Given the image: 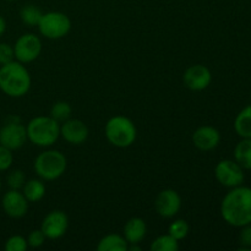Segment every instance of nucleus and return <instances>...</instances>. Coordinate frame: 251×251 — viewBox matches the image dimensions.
I'll list each match as a JSON object with an SVG mask.
<instances>
[{
	"mask_svg": "<svg viewBox=\"0 0 251 251\" xmlns=\"http://www.w3.org/2000/svg\"><path fill=\"white\" fill-rule=\"evenodd\" d=\"M240 244L245 248H251V223L243 227L239 235Z\"/></svg>",
	"mask_w": 251,
	"mask_h": 251,
	"instance_id": "nucleus-30",
	"label": "nucleus"
},
{
	"mask_svg": "<svg viewBox=\"0 0 251 251\" xmlns=\"http://www.w3.org/2000/svg\"><path fill=\"white\" fill-rule=\"evenodd\" d=\"M154 207L159 216L164 218H172L179 212L181 207L180 195L173 189L162 190L157 195L154 201Z\"/></svg>",
	"mask_w": 251,
	"mask_h": 251,
	"instance_id": "nucleus-11",
	"label": "nucleus"
},
{
	"mask_svg": "<svg viewBox=\"0 0 251 251\" xmlns=\"http://www.w3.org/2000/svg\"><path fill=\"white\" fill-rule=\"evenodd\" d=\"M6 180L10 189L20 190L21 188H24L25 183H26V176H25L24 172L20 171V169H16V171H12L11 173L7 176Z\"/></svg>",
	"mask_w": 251,
	"mask_h": 251,
	"instance_id": "nucleus-26",
	"label": "nucleus"
},
{
	"mask_svg": "<svg viewBox=\"0 0 251 251\" xmlns=\"http://www.w3.org/2000/svg\"><path fill=\"white\" fill-rule=\"evenodd\" d=\"M0 191H1V179H0Z\"/></svg>",
	"mask_w": 251,
	"mask_h": 251,
	"instance_id": "nucleus-32",
	"label": "nucleus"
},
{
	"mask_svg": "<svg viewBox=\"0 0 251 251\" xmlns=\"http://www.w3.org/2000/svg\"><path fill=\"white\" fill-rule=\"evenodd\" d=\"M42 11L34 5H26L21 9L20 16H21L22 22L27 26H38L39 21L42 19Z\"/></svg>",
	"mask_w": 251,
	"mask_h": 251,
	"instance_id": "nucleus-21",
	"label": "nucleus"
},
{
	"mask_svg": "<svg viewBox=\"0 0 251 251\" xmlns=\"http://www.w3.org/2000/svg\"><path fill=\"white\" fill-rule=\"evenodd\" d=\"M221 141V135L216 127L205 125L195 130L193 134V142L196 149L201 151H211L216 149Z\"/></svg>",
	"mask_w": 251,
	"mask_h": 251,
	"instance_id": "nucleus-15",
	"label": "nucleus"
},
{
	"mask_svg": "<svg viewBox=\"0 0 251 251\" xmlns=\"http://www.w3.org/2000/svg\"><path fill=\"white\" fill-rule=\"evenodd\" d=\"M31 88L28 70L20 61H10L0 68V90L9 97H24Z\"/></svg>",
	"mask_w": 251,
	"mask_h": 251,
	"instance_id": "nucleus-2",
	"label": "nucleus"
},
{
	"mask_svg": "<svg viewBox=\"0 0 251 251\" xmlns=\"http://www.w3.org/2000/svg\"><path fill=\"white\" fill-rule=\"evenodd\" d=\"M14 59V47H11L7 43H0V65L10 63Z\"/></svg>",
	"mask_w": 251,
	"mask_h": 251,
	"instance_id": "nucleus-29",
	"label": "nucleus"
},
{
	"mask_svg": "<svg viewBox=\"0 0 251 251\" xmlns=\"http://www.w3.org/2000/svg\"><path fill=\"white\" fill-rule=\"evenodd\" d=\"M1 205L4 212L11 218L24 217L28 211V200L25 198L24 193L14 189H10L7 193H5Z\"/></svg>",
	"mask_w": 251,
	"mask_h": 251,
	"instance_id": "nucleus-12",
	"label": "nucleus"
},
{
	"mask_svg": "<svg viewBox=\"0 0 251 251\" xmlns=\"http://www.w3.org/2000/svg\"><path fill=\"white\" fill-rule=\"evenodd\" d=\"M234 157L242 168L251 169V139H243L235 146Z\"/></svg>",
	"mask_w": 251,
	"mask_h": 251,
	"instance_id": "nucleus-20",
	"label": "nucleus"
},
{
	"mask_svg": "<svg viewBox=\"0 0 251 251\" xmlns=\"http://www.w3.org/2000/svg\"><path fill=\"white\" fill-rule=\"evenodd\" d=\"M26 141L27 130L21 123L10 122L0 127V145L7 147L11 151L21 149Z\"/></svg>",
	"mask_w": 251,
	"mask_h": 251,
	"instance_id": "nucleus-9",
	"label": "nucleus"
},
{
	"mask_svg": "<svg viewBox=\"0 0 251 251\" xmlns=\"http://www.w3.org/2000/svg\"><path fill=\"white\" fill-rule=\"evenodd\" d=\"M24 195L28 202H38L46 195V185L39 179H31L24 185Z\"/></svg>",
	"mask_w": 251,
	"mask_h": 251,
	"instance_id": "nucleus-18",
	"label": "nucleus"
},
{
	"mask_svg": "<svg viewBox=\"0 0 251 251\" xmlns=\"http://www.w3.org/2000/svg\"><path fill=\"white\" fill-rule=\"evenodd\" d=\"M60 136L71 145H81L88 139V127L78 119H68L60 126Z\"/></svg>",
	"mask_w": 251,
	"mask_h": 251,
	"instance_id": "nucleus-13",
	"label": "nucleus"
},
{
	"mask_svg": "<svg viewBox=\"0 0 251 251\" xmlns=\"http://www.w3.org/2000/svg\"><path fill=\"white\" fill-rule=\"evenodd\" d=\"M66 157L56 150H47L41 152L34 159L33 168L37 176L47 181L60 178L66 171Z\"/></svg>",
	"mask_w": 251,
	"mask_h": 251,
	"instance_id": "nucleus-4",
	"label": "nucleus"
},
{
	"mask_svg": "<svg viewBox=\"0 0 251 251\" xmlns=\"http://www.w3.org/2000/svg\"><path fill=\"white\" fill-rule=\"evenodd\" d=\"M151 251H178L179 242L172 235H161L151 244Z\"/></svg>",
	"mask_w": 251,
	"mask_h": 251,
	"instance_id": "nucleus-22",
	"label": "nucleus"
},
{
	"mask_svg": "<svg viewBox=\"0 0 251 251\" xmlns=\"http://www.w3.org/2000/svg\"><path fill=\"white\" fill-rule=\"evenodd\" d=\"M215 174L217 180L227 188H235L242 185L244 181V172L243 168L234 161L223 159L216 166Z\"/></svg>",
	"mask_w": 251,
	"mask_h": 251,
	"instance_id": "nucleus-8",
	"label": "nucleus"
},
{
	"mask_svg": "<svg viewBox=\"0 0 251 251\" xmlns=\"http://www.w3.org/2000/svg\"><path fill=\"white\" fill-rule=\"evenodd\" d=\"M212 81L211 71L203 65H193L184 74V82L193 91H202L210 86Z\"/></svg>",
	"mask_w": 251,
	"mask_h": 251,
	"instance_id": "nucleus-14",
	"label": "nucleus"
},
{
	"mask_svg": "<svg viewBox=\"0 0 251 251\" xmlns=\"http://www.w3.org/2000/svg\"><path fill=\"white\" fill-rule=\"evenodd\" d=\"M221 213L228 225L244 227L251 223V188L235 186L221 203Z\"/></svg>",
	"mask_w": 251,
	"mask_h": 251,
	"instance_id": "nucleus-1",
	"label": "nucleus"
},
{
	"mask_svg": "<svg viewBox=\"0 0 251 251\" xmlns=\"http://www.w3.org/2000/svg\"><path fill=\"white\" fill-rule=\"evenodd\" d=\"M234 129L243 139H251V105H248L237 115Z\"/></svg>",
	"mask_w": 251,
	"mask_h": 251,
	"instance_id": "nucleus-19",
	"label": "nucleus"
},
{
	"mask_svg": "<svg viewBox=\"0 0 251 251\" xmlns=\"http://www.w3.org/2000/svg\"><path fill=\"white\" fill-rule=\"evenodd\" d=\"M69 227V218L63 211H51L44 217L41 230L48 239H59L66 233Z\"/></svg>",
	"mask_w": 251,
	"mask_h": 251,
	"instance_id": "nucleus-10",
	"label": "nucleus"
},
{
	"mask_svg": "<svg viewBox=\"0 0 251 251\" xmlns=\"http://www.w3.org/2000/svg\"><path fill=\"white\" fill-rule=\"evenodd\" d=\"M147 233V226L142 218L132 217L124 227V238L129 244H139Z\"/></svg>",
	"mask_w": 251,
	"mask_h": 251,
	"instance_id": "nucleus-16",
	"label": "nucleus"
},
{
	"mask_svg": "<svg viewBox=\"0 0 251 251\" xmlns=\"http://www.w3.org/2000/svg\"><path fill=\"white\" fill-rule=\"evenodd\" d=\"M7 1H15V0H7Z\"/></svg>",
	"mask_w": 251,
	"mask_h": 251,
	"instance_id": "nucleus-33",
	"label": "nucleus"
},
{
	"mask_svg": "<svg viewBox=\"0 0 251 251\" xmlns=\"http://www.w3.org/2000/svg\"><path fill=\"white\" fill-rule=\"evenodd\" d=\"M42 51V42L36 34H22L14 46L15 59L22 64H28L36 60Z\"/></svg>",
	"mask_w": 251,
	"mask_h": 251,
	"instance_id": "nucleus-7",
	"label": "nucleus"
},
{
	"mask_svg": "<svg viewBox=\"0 0 251 251\" xmlns=\"http://www.w3.org/2000/svg\"><path fill=\"white\" fill-rule=\"evenodd\" d=\"M129 243L119 234H108L100 240L97 250L100 251H126Z\"/></svg>",
	"mask_w": 251,
	"mask_h": 251,
	"instance_id": "nucleus-17",
	"label": "nucleus"
},
{
	"mask_svg": "<svg viewBox=\"0 0 251 251\" xmlns=\"http://www.w3.org/2000/svg\"><path fill=\"white\" fill-rule=\"evenodd\" d=\"M71 109L70 104L68 102H56L54 103L53 107L50 109V117L58 123H64L65 120L70 119L71 117Z\"/></svg>",
	"mask_w": 251,
	"mask_h": 251,
	"instance_id": "nucleus-23",
	"label": "nucleus"
},
{
	"mask_svg": "<svg viewBox=\"0 0 251 251\" xmlns=\"http://www.w3.org/2000/svg\"><path fill=\"white\" fill-rule=\"evenodd\" d=\"M12 162H14V156L11 150L0 145V172L7 171L12 166Z\"/></svg>",
	"mask_w": 251,
	"mask_h": 251,
	"instance_id": "nucleus-27",
	"label": "nucleus"
},
{
	"mask_svg": "<svg viewBox=\"0 0 251 251\" xmlns=\"http://www.w3.org/2000/svg\"><path fill=\"white\" fill-rule=\"evenodd\" d=\"M168 234L172 235L174 239L183 240L184 238H186V235L189 234V225L186 221L184 220H178L174 221L171 226H169Z\"/></svg>",
	"mask_w": 251,
	"mask_h": 251,
	"instance_id": "nucleus-24",
	"label": "nucleus"
},
{
	"mask_svg": "<svg viewBox=\"0 0 251 251\" xmlns=\"http://www.w3.org/2000/svg\"><path fill=\"white\" fill-rule=\"evenodd\" d=\"M137 136L134 123L126 117L117 115L108 120L105 124V137L115 147L126 149L131 146Z\"/></svg>",
	"mask_w": 251,
	"mask_h": 251,
	"instance_id": "nucleus-5",
	"label": "nucleus"
},
{
	"mask_svg": "<svg viewBox=\"0 0 251 251\" xmlns=\"http://www.w3.org/2000/svg\"><path fill=\"white\" fill-rule=\"evenodd\" d=\"M28 247L27 239L22 235H12L5 243V250L6 251H25Z\"/></svg>",
	"mask_w": 251,
	"mask_h": 251,
	"instance_id": "nucleus-25",
	"label": "nucleus"
},
{
	"mask_svg": "<svg viewBox=\"0 0 251 251\" xmlns=\"http://www.w3.org/2000/svg\"><path fill=\"white\" fill-rule=\"evenodd\" d=\"M38 28L42 36L46 38L60 39L70 32L71 21L63 12L50 11L42 15Z\"/></svg>",
	"mask_w": 251,
	"mask_h": 251,
	"instance_id": "nucleus-6",
	"label": "nucleus"
},
{
	"mask_svg": "<svg viewBox=\"0 0 251 251\" xmlns=\"http://www.w3.org/2000/svg\"><path fill=\"white\" fill-rule=\"evenodd\" d=\"M46 239L47 237L41 229L32 230L28 234V238H27V244L31 248H39L44 244Z\"/></svg>",
	"mask_w": 251,
	"mask_h": 251,
	"instance_id": "nucleus-28",
	"label": "nucleus"
},
{
	"mask_svg": "<svg viewBox=\"0 0 251 251\" xmlns=\"http://www.w3.org/2000/svg\"><path fill=\"white\" fill-rule=\"evenodd\" d=\"M27 140L39 147H49L58 141L60 125L51 117H36L27 124Z\"/></svg>",
	"mask_w": 251,
	"mask_h": 251,
	"instance_id": "nucleus-3",
	"label": "nucleus"
},
{
	"mask_svg": "<svg viewBox=\"0 0 251 251\" xmlns=\"http://www.w3.org/2000/svg\"><path fill=\"white\" fill-rule=\"evenodd\" d=\"M5 29H6V22H5L4 17L0 15V36H2V34H4Z\"/></svg>",
	"mask_w": 251,
	"mask_h": 251,
	"instance_id": "nucleus-31",
	"label": "nucleus"
}]
</instances>
